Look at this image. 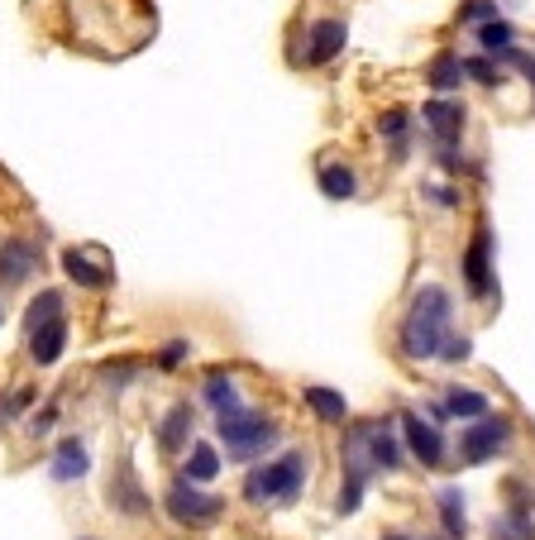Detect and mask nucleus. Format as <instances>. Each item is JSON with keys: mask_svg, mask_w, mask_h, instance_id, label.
<instances>
[{"mask_svg": "<svg viewBox=\"0 0 535 540\" xmlns=\"http://www.w3.org/2000/svg\"><path fill=\"white\" fill-rule=\"evenodd\" d=\"M450 316H454L450 292H445V287H421V292L411 297L402 325H397V349L407 354L411 364L440 359V345L450 340Z\"/></svg>", "mask_w": 535, "mask_h": 540, "instance_id": "nucleus-1", "label": "nucleus"}, {"mask_svg": "<svg viewBox=\"0 0 535 540\" xmlns=\"http://www.w3.org/2000/svg\"><path fill=\"white\" fill-rule=\"evenodd\" d=\"M306 474H311L306 450H282L278 459L249 469V478H244V502H254V507H268V502H297L301 488H306Z\"/></svg>", "mask_w": 535, "mask_h": 540, "instance_id": "nucleus-2", "label": "nucleus"}, {"mask_svg": "<svg viewBox=\"0 0 535 540\" xmlns=\"http://www.w3.org/2000/svg\"><path fill=\"white\" fill-rule=\"evenodd\" d=\"M215 431H220L225 454L239 459V464L268 454L282 440V426L273 421V416H263L258 407H235V411H225V416H215Z\"/></svg>", "mask_w": 535, "mask_h": 540, "instance_id": "nucleus-3", "label": "nucleus"}, {"mask_svg": "<svg viewBox=\"0 0 535 540\" xmlns=\"http://www.w3.org/2000/svg\"><path fill=\"white\" fill-rule=\"evenodd\" d=\"M459 273H464V287H469L473 302H488L497 292V278H493V225L488 220H478L473 225L469 244H464V254H459Z\"/></svg>", "mask_w": 535, "mask_h": 540, "instance_id": "nucleus-4", "label": "nucleus"}, {"mask_svg": "<svg viewBox=\"0 0 535 540\" xmlns=\"http://www.w3.org/2000/svg\"><path fill=\"white\" fill-rule=\"evenodd\" d=\"M512 416H497V411H488V416H478L469 431L459 435V459L464 464H488V459H497V454L512 445Z\"/></svg>", "mask_w": 535, "mask_h": 540, "instance_id": "nucleus-5", "label": "nucleus"}, {"mask_svg": "<svg viewBox=\"0 0 535 540\" xmlns=\"http://www.w3.org/2000/svg\"><path fill=\"white\" fill-rule=\"evenodd\" d=\"M163 507H168V517L177 521V526H211V521H220V512H225L220 497L206 493V488H196V483H187V478L172 483L168 497H163Z\"/></svg>", "mask_w": 535, "mask_h": 540, "instance_id": "nucleus-6", "label": "nucleus"}, {"mask_svg": "<svg viewBox=\"0 0 535 540\" xmlns=\"http://www.w3.org/2000/svg\"><path fill=\"white\" fill-rule=\"evenodd\" d=\"M421 115H426V125H430V134H435V144L454 149V144L464 139L469 110H464V101H459V96H435V101H426V106H421Z\"/></svg>", "mask_w": 535, "mask_h": 540, "instance_id": "nucleus-7", "label": "nucleus"}, {"mask_svg": "<svg viewBox=\"0 0 535 540\" xmlns=\"http://www.w3.org/2000/svg\"><path fill=\"white\" fill-rule=\"evenodd\" d=\"M402 445H407L426 469H440L445 464V435H440V426L435 421H421L416 411H407L402 416Z\"/></svg>", "mask_w": 535, "mask_h": 540, "instance_id": "nucleus-8", "label": "nucleus"}, {"mask_svg": "<svg viewBox=\"0 0 535 540\" xmlns=\"http://www.w3.org/2000/svg\"><path fill=\"white\" fill-rule=\"evenodd\" d=\"M39 268V244L24 235L0 239V287H20L29 282V273Z\"/></svg>", "mask_w": 535, "mask_h": 540, "instance_id": "nucleus-9", "label": "nucleus"}, {"mask_svg": "<svg viewBox=\"0 0 535 540\" xmlns=\"http://www.w3.org/2000/svg\"><path fill=\"white\" fill-rule=\"evenodd\" d=\"M344 44H349L344 20H316L306 29V67H325L330 58H340Z\"/></svg>", "mask_w": 535, "mask_h": 540, "instance_id": "nucleus-10", "label": "nucleus"}, {"mask_svg": "<svg viewBox=\"0 0 535 540\" xmlns=\"http://www.w3.org/2000/svg\"><path fill=\"white\" fill-rule=\"evenodd\" d=\"M364 445H368V459H373V469H402V440L392 435L387 421H364Z\"/></svg>", "mask_w": 535, "mask_h": 540, "instance_id": "nucleus-11", "label": "nucleus"}, {"mask_svg": "<svg viewBox=\"0 0 535 540\" xmlns=\"http://www.w3.org/2000/svg\"><path fill=\"white\" fill-rule=\"evenodd\" d=\"M158 450H163V454L192 450V402H177V407H168V416L158 421Z\"/></svg>", "mask_w": 535, "mask_h": 540, "instance_id": "nucleus-12", "label": "nucleus"}, {"mask_svg": "<svg viewBox=\"0 0 535 540\" xmlns=\"http://www.w3.org/2000/svg\"><path fill=\"white\" fill-rule=\"evenodd\" d=\"M63 349H67V316L39 325V330L29 335V359H34L39 368H53L58 359H63Z\"/></svg>", "mask_w": 535, "mask_h": 540, "instance_id": "nucleus-13", "label": "nucleus"}, {"mask_svg": "<svg viewBox=\"0 0 535 540\" xmlns=\"http://www.w3.org/2000/svg\"><path fill=\"white\" fill-rule=\"evenodd\" d=\"M86 469H91V454H86V440H63L58 450H53V464H48V474H53V483H77V478H86Z\"/></svg>", "mask_w": 535, "mask_h": 540, "instance_id": "nucleus-14", "label": "nucleus"}, {"mask_svg": "<svg viewBox=\"0 0 535 540\" xmlns=\"http://www.w3.org/2000/svg\"><path fill=\"white\" fill-rule=\"evenodd\" d=\"M301 402H306V411H311L316 421H330V426L349 421V402H344V392H335V388H321V383H311V388L301 392Z\"/></svg>", "mask_w": 535, "mask_h": 540, "instance_id": "nucleus-15", "label": "nucleus"}, {"mask_svg": "<svg viewBox=\"0 0 535 540\" xmlns=\"http://www.w3.org/2000/svg\"><path fill=\"white\" fill-rule=\"evenodd\" d=\"M182 478L187 483H215L220 478V450H215L211 440H192V450H187V464H182Z\"/></svg>", "mask_w": 535, "mask_h": 540, "instance_id": "nucleus-16", "label": "nucleus"}, {"mask_svg": "<svg viewBox=\"0 0 535 540\" xmlns=\"http://www.w3.org/2000/svg\"><path fill=\"white\" fill-rule=\"evenodd\" d=\"M63 273L77 282V287H86V292H101V287H110V273H106V268H96L91 254H82V249H67V254H63Z\"/></svg>", "mask_w": 535, "mask_h": 540, "instance_id": "nucleus-17", "label": "nucleus"}, {"mask_svg": "<svg viewBox=\"0 0 535 540\" xmlns=\"http://www.w3.org/2000/svg\"><path fill=\"white\" fill-rule=\"evenodd\" d=\"M407 130H411V110L407 106H392V110H383V115H378V134H383L387 144H392V158H407V153H411Z\"/></svg>", "mask_w": 535, "mask_h": 540, "instance_id": "nucleus-18", "label": "nucleus"}, {"mask_svg": "<svg viewBox=\"0 0 535 540\" xmlns=\"http://www.w3.org/2000/svg\"><path fill=\"white\" fill-rule=\"evenodd\" d=\"M445 411L459 416V421H478V416L493 411V402H488V392H478V388H450L445 392Z\"/></svg>", "mask_w": 535, "mask_h": 540, "instance_id": "nucleus-19", "label": "nucleus"}, {"mask_svg": "<svg viewBox=\"0 0 535 540\" xmlns=\"http://www.w3.org/2000/svg\"><path fill=\"white\" fill-rule=\"evenodd\" d=\"M354 192H359V173H354L349 163H325L321 168V196H330V201H349Z\"/></svg>", "mask_w": 535, "mask_h": 540, "instance_id": "nucleus-20", "label": "nucleus"}, {"mask_svg": "<svg viewBox=\"0 0 535 540\" xmlns=\"http://www.w3.org/2000/svg\"><path fill=\"white\" fill-rule=\"evenodd\" d=\"M58 316H63V292H58V287H43L39 297L29 302V311H24V335H34L39 325L58 321Z\"/></svg>", "mask_w": 535, "mask_h": 540, "instance_id": "nucleus-21", "label": "nucleus"}, {"mask_svg": "<svg viewBox=\"0 0 535 540\" xmlns=\"http://www.w3.org/2000/svg\"><path fill=\"white\" fill-rule=\"evenodd\" d=\"M110 502H115V512H125V517H144V512H149V497L134 483V474H120L110 483Z\"/></svg>", "mask_w": 535, "mask_h": 540, "instance_id": "nucleus-22", "label": "nucleus"}, {"mask_svg": "<svg viewBox=\"0 0 535 540\" xmlns=\"http://www.w3.org/2000/svg\"><path fill=\"white\" fill-rule=\"evenodd\" d=\"M201 397H206V407H211L215 416H225V411L244 407V402H239V388H235V378H230V373H211V378H206V388H201Z\"/></svg>", "mask_w": 535, "mask_h": 540, "instance_id": "nucleus-23", "label": "nucleus"}, {"mask_svg": "<svg viewBox=\"0 0 535 540\" xmlns=\"http://www.w3.org/2000/svg\"><path fill=\"white\" fill-rule=\"evenodd\" d=\"M440 521H445V536L450 540H464L469 536V517H464V493L459 488H440Z\"/></svg>", "mask_w": 535, "mask_h": 540, "instance_id": "nucleus-24", "label": "nucleus"}, {"mask_svg": "<svg viewBox=\"0 0 535 540\" xmlns=\"http://www.w3.org/2000/svg\"><path fill=\"white\" fill-rule=\"evenodd\" d=\"M426 77L440 96H450V91H459V82H464V58H459V53H435V63H430Z\"/></svg>", "mask_w": 535, "mask_h": 540, "instance_id": "nucleus-25", "label": "nucleus"}, {"mask_svg": "<svg viewBox=\"0 0 535 540\" xmlns=\"http://www.w3.org/2000/svg\"><path fill=\"white\" fill-rule=\"evenodd\" d=\"M364 488H368V469H349V464H344V483H340V497H335V512H340V517L359 512Z\"/></svg>", "mask_w": 535, "mask_h": 540, "instance_id": "nucleus-26", "label": "nucleus"}, {"mask_svg": "<svg viewBox=\"0 0 535 540\" xmlns=\"http://www.w3.org/2000/svg\"><path fill=\"white\" fill-rule=\"evenodd\" d=\"M473 34H478V44L488 48V53H497V58H502V53H507V48L516 44L512 20H502V15H497V20H488V24H478Z\"/></svg>", "mask_w": 535, "mask_h": 540, "instance_id": "nucleus-27", "label": "nucleus"}, {"mask_svg": "<svg viewBox=\"0 0 535 540\" xmlns=\"http://www.w3.org/2000/svg\"><path fill=\"white\" fill-rule=\"evenodd\" d=\"M464 77H473L478 87H497L502 72L493 67V58H464Z\"/></svg>", "mask_w": 535, "mask_h": 540, "instance_id": "nucleus-28", "label": "nucleus"}, {"mask_svg": "<svg viewBox=\"0 0 535 540\" xmlns=\"http://www.w3.org/2000/svg\"><path fill=\"white\" fill-rule=\"evenodd\" d=\"M469 354H473V340H469V335H454V330H450V340L440 345V359H445V364H464Z\"/></svg>", "mask_w": 535, "mask_h": 540, "instance_id": "nucleus-29", "label": "nucleus"}, {"mask_svg": "<svg viewBox=\"0 0 535 540\" xmlns=\"http://www.w3.org/2000/svg\"><path fill=\"white\" fill-rule=\"evenodd\" d=\"M187 354H192V345H187V340H168V345L158 349V359H153V364L163 368V373H172V368L182 364V359H187Z\"/></svg>", "mask_w": 535, "mask_h": 540, "instance_id": "nucleus-30", "label": "nucleus"}, {"mask_svg": "<svg viewBox=\"0 0 535 540\" xmlns=\"http://www.w3.org/2000/svg\"><path fill=\"white\" fill-rule=\"evenodd\" d=\"M29 402H34V392H29V388L10 392V397H5V402H0V426H5V421H15V416H20V411L29 407Z\"/></svg>", "mask_w": 535, "mask_h": 540, "instance_id": "nucleus-31", "label": "nucleus"}, {"mask_svg": "<svg viewBox=\"0 0 535 540\" xmlns=\"http://www.w3.org/2000/svg\"><path fill=\"white\" fill-rule=\"evenodd\" d=\"M459 20H478V24H488V20H497V0H469L464 10H459Z\"/></svg>", "mask_w": 535, "mask_h": 540, "instance_id": "nucleus-32", "label": "nucleus"}, {"mask_svg": "<svg viewBox=\"0 0 535 540\" xmlns=\"http://www.w3.org/2000/svg\"><path fill=\"white\" fill-rule=\"evenodd\" d=\"M502 63H512L516 72H521V77L535 87V58H531V53H516V48H507V53H502Z\"/></svg>", "mask_w": 535, "mask_h": 540, "instance_id": "nucleus-33", "label": "nucleus"}, {"mask_svg": "<svg viewBox=\"0 0 535 540\" xmlns=\"http://www.w3.org/2000/svg\"><path fill=\"white\" fill-rule=\"evenodd\" d=\"M426 192H430V201H440V206H450V211H459V206H464V196L454 192V187H440V182H430Z\"/></svg>", "mask_w": 535, "mask_h": 540, "instance_id": "nucleus-34", "label": "nucleus"}, {"mask_svg": "<svg viewBox=\"0 0 535 540\" xmlns=\"http://www.w3.org/2000/svg\"><path fill=\"white\" fill-rule=\"evenodd\" d=\"M53 421H58V402H48V407H43L39 416H34V435H43L48 426H53Z\"/></svg>", "mask_w": 535, "mask_h": 540, "instance_id": "nucleus-35", "label": "nucleus"}, {"mask_svg": "<svg viewBox=\"0 0 535 540\" xmlns=\"http://www.w3.org/2000/svg\"><path fill=\"white\" fill-rule=\"evenodd\" d=\"M383 540H411V536H402V531H387V536Z\"/></svg>", "mask_w": 535, "mask_h": 540, "instance_id": "nucleus-36", "label": "nucleus"}, {"mask_svg": "<svg viewBox=\"0 0 535 540\" xmlns=\"http://www.w3.org/2000/svg\"><path fill=\"white\" fill-rule=\"evenodd\" d=\"M0 321H5V306H0Z\"/></svg>", "mask_w": 535, "mask_h": 540, "instance_id": "nucleus-37", "label": "nucleus"}]
</instances>
